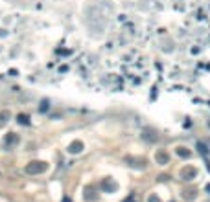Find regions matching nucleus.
<instances>
[{
    "instance_id": "2",
    "label": "nucleus",
    "mask_w": 210,
    "mask_h": 202,
    "mask_svg": "<svg viewBox=\"0 0 210 202\" xmlns=\"http://www.w3.org/2000/svg\"><path fill=\"white\" fill-rule=\"evenodd\" d=\"M65 202H70V200H68V198H65Z\"/></svg>"
},
{
    "instance_id": "1",
    "label": "nucleus",
    "mask_w": 210,
    "mask_h": 202,
    "mask_svg": "<svg viewBox=\"0 0 210 202\" xmlns=\"http://www.w3.org/2000/svg\"><path fill=\"white\" fill-rule=\"evenodd\" d=\"M41 171H44L43 162H33V165H28V173H41Z\"/></svg>"
}]
</instances>
